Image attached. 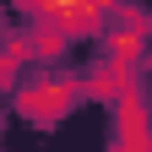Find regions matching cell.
Returning <instances> with one entry per match:
<instances>
[{"label": "cell", "mask_w": 152, "mask_h": 152, "mask_svg": "<svg viewBox=\"0 0 152 152\" xmlns=\"http://www.w3.org/2000/svg\"><path fill=\"white\" fill-rule=\"evenodd\" d=\"M54 27H60V33H98V27H103V11H87V6L54 11Z\"/></svg>", "instance_id": "obj_5"}, {"label": "cell", "mask_w": 152, "mask_h": 152, "mask_svg": "<svg viewBox=\"0 0 152 152\" xmlns=\"http://www.w3.org/2000/svg\"><path fill=\"white\" fill-rule=\"evenodd\" d=\"M82 92H92V98H109V103L130 98V92H136V82H130V65H120V60H109V54H103V60L82 76Z\"/></svg>", "instance_id": "obj_3"}, {"label": "cell", "mask_w": 152, "mask_h": 152, "mask_svg": "<svg viewBox=\"0 0 152 152\" xmlns=\"http://www.w3.org/2000/svg\"><path fill=\"white\" fill-rule=\"evenodd\" d=\"M147 33H152V16H147V11H130V6L109 11V60L130 65V60L147 49Z\"/></svg>", "instance_id": "obj_2"}, {"label": "cell", "mask_w": 152, "mask_h": 152, "mask_svg": "<svg viewBox=\"0 0 152 152\" xmlns=\"http://www.w3.org/2000/svg\"><path fill=\"white\" fill-rule=\"evenodd\" d=\"M114 152H152V141H114Z\"/></svg>", "instance_id": "obj_6"}, {"label": "cell", "mask_w": 152, "mask_h": 152, "mask_svg": "<svg viewBox=\"0 0 152 152\" xmlns=\"http://www.w3.org/2000/svg\"><path fill=\"white\" fill-rule=\"evenodd\" d=\"M114 130H120V141H152L147 130H152V114L141 103V92H130V98L114 103Z\"/></svg>", "instance_id": "obj_4"}, {"label": "cell", "mask_w": 152, "mask_h": 152, "mask_svg": "<svg viewBox=\"0 0 152 152\" xmlns=\"http://www.w3.org/2000/svg\"><path fill=\"white\" fill-rule=\"evenodd\" d=\"M76 98H82V82H71V76H33V82L16 87L22 114H27V120H38V125H54Z\"/></svg>", "instance_id": "obj_1"}]
</instances>
